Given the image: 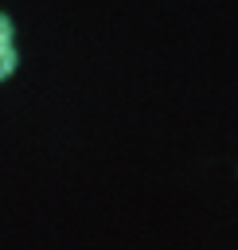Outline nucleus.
<instances>
[{"label":"nucleus","instance_id":"obj_2","mask_svg":"<svg viewBox=\"0 0 238 250\" xmlns=\"http://www.w3.org/2000/svg\"><path fill=\"white\" fill-rule=\"evenodd\" d=\"M8 35H12V27H8V20L0 16V43H8Z\"/></svg>","mask_w":238,"mask_h":250},{"label":"nucleus","instance_id":"obj_1","mask_svg":"<svg viewBox=\"0 0 238 250\" xmlns=\"http://www.w3.org/2000/svg\"><path fill=\"white\" fill-rule=\"evenodd\" d=\"M12 66H16V51H12L8 43H0V78H8Z\"/></svg>","mask_w":238,"mask_h":250}]
</instances>
